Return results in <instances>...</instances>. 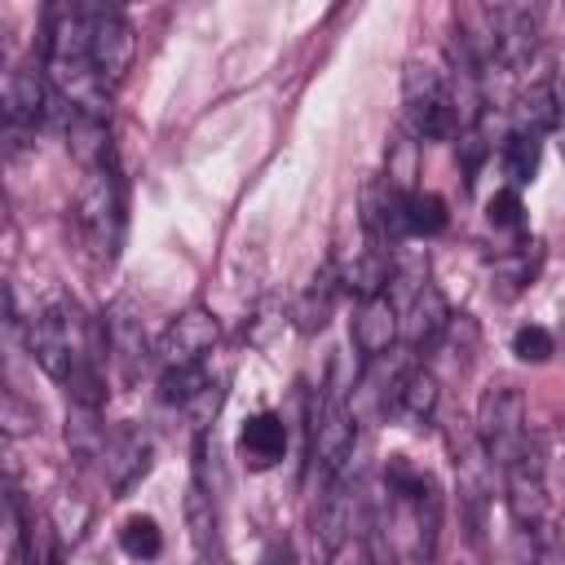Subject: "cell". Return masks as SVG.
Returning <instances> with one entry per match:
<instances>
[{
  "label": "cell",
  "mask_w": 565,
  "mask_h": 565,
  "mask_svg": "<svg viewBox=\"0 0 565 565\" xmlns=\"http://www.w3.org/2000/svg\"><path fill=\"white\" fill-rule=\"evenodd\" d=\"M455 150H459V168H463V190H472V181H477V172H481L490 146H486V137H481L477 128H463V137H459Z\"/></svg>",
  "instance_id": "obj_28"
},
{
  "label": "cell",
  "mask_w": 565,
  "mask_h": 565,
  "mask_svg": "<svg viewBox=\"0 0 565 565\" xmlns=\"http://www.w3.org/2000/svg\"><path fill=\"white\" fill-rule=\"evenodd\" d=\"M106 433H110V428H102V424H97V411H75V419L66 424V446H71V455H75V459L93 463V459H102Z\"/></svg>",
  "instance_id": "obj_24"
},
{
  "label": "cell",
  "mask_w": 565,
  "mask_h": 565,
  "mask_svg": "<svg viewBox=\"0 0 565 565\" xmlns=\"http://www.w3.org/2000/svg\"><path fill=\"white\" fill-rule=\"evenodd\" d=\"M119 547H124L128 556H137V561H154V556L163 552V530H159V521L146 516V512L128 516V521L119 525Z\"/></svg>",
  "instance_id": "obj_23"
},
{
  "label": "cell",
  "mask_w": 565,
  "mask_h": 565,
  "mask_svg": "<svg viewBox=\"0 0 565 565\" xmlns=\"http://www.w3.org/2000/svg\"><path fill=\"white\" fill-rule=\"evenodd\" d=\"M234 446H238V463L247 472H269L287 455V424H282V415H274V411L247 415Z\"/></svg>",
  "instance_id": "obj_15"
},
{
  "label": "cell",
  "mask_w": 565,
  "mask_h": 565,
  "mask_svg": "<svg viewBox=\"0 0 565 565\" xmlns=\"http://www.w3.org/2000/svg\"><path fill=\"white\" fill-rule=\"evenodd\" d=\"M402 115L415 141H446L455 137L459 119H455V102H450V84L437 66L424 62H406L402 75Z\"/></svg>",
  "instance_id": "obj_2"
},
{
  "label": "cell",
  "mask_w": 565,
  "mask_h": 565,
  "mask_svg": "<svg viewBox=\"0 0 565 565\" xmlns=\"http://www.w3.org/2000/svg\"><path fill=\"white\" fill-rule=\"evenodd\" d=\"M309 455L313 463L335 477L349 468V455H353V411H349V397H344V380H340V366H331L313 411H309Z\"/></svg>",
  "instance_id": "obj_3"
},
{
  "label": "cell",
  "mask_w": 565,
  "mask_h": 565,
  "mask_svg": "<svg viewBox=\"0 0 565 565\" xmlns=\"http://www.w3.org/2000/svg\"><path fill=\"white\" fill-rule=\"evenodd\" d=\"M388 278H393V269H388V252H380L375 243L340 269V287L353 291L358 300H375V296H384V291H388Z\"/></svg>",
  "instance_id": "obj_19"
},
{
  "label": "cell",
  "mask_w": 565,
  "mask_h": 565,
  "mask_svg": "<svg viewBox=\"0 0 565 565\" xmlns=\"http://www.w3.org/2000/svg\"><path fill=\"white\" fill-rule=\"evenodd\" d=\"M256 565H296V556H291V543L287 539H274V543H265V552H260V561Z\"/></svg>",
  "instance_id": "obj_30"
},
{
  "label": "cell",
  "mask_w": 565,
  "mask_h": 565,
  "mask_svg": "<svg viewBox=\"0 0 565 565\" xmlns=\"http://www.w3.org/2000/svg\"><path fill=\"white\" fill-rule=\"evenodd\" d=\"M561 124H565V79L561 75L530 84L512 106V132L543 137V132H556Z\"/></svg>",
  "instance_id": "obj_14"
},
{
  "label": "cell",
  "mask_w": 565,
  "mask_h": 565,
  "mask_svg": "<svg viewBox=\"0 0 565 565\" xmlns=\"http://www.w3.org/2000/svg\"><path fill=\"white\" fill-rule=\"evenodd\" d=\"M256 322H282V318H278V309H274V305H265ZM252 344H269V331H265V327H260V331H252Z\"/></svg>",
  "instance_id": "obj_31"
},
{
  "label": "cell",
  "mask_w": 565,
  "mask_h": 565,
  "mask_svg": "<svg viewBox=\"0 0 565 565\" xmlns=\"http://www.w3.org/2000/svg\"><path fill=\"white\" fill-rule=\"evenodd\" d=\"M53 106H57V93L44 75V66H18L4 84V141H9V154L22 150V137L35 132L44 119H53Z\"/></svg>",
  "instance_id": "obj_5"
},
{
  "label": "cell",
  "mask_w": 565,
  "mask_h": 565,
  "mask_svg": "<svg viewBox=\"0 0 565 565\" xmlns=\"http://www.w3.org/2000/svg\"><path fill=\"white\" fill-rule=\"evenodd\" d=\"M216 335H221V327H216V318L207 309H185L159 335V358H163V366H194V362L207 358Z\"/></svg>",
  "instance_id": "obj_12"
},
{
  "label": "cell",
  "mask_w": 565,
  "mask_h": 565,
  "mask_svg": "<svg viewBox=\"0 0 565 565\" xmlns=\"http://www.w3.org/2000/svg\"><path fill=\"white\" fill-rule=\"evenodd\" d=\"M539 265H543V243H539V238L516 243L512 252L494 256V291H499L503 300H512L516 291L530 287V278L539 274Z\"/></svg>",
  "instance_id": "obj_18"
},
{
  "label": "cell",
  "mask_w": 565,
  "mask_h": 565,
  "mask_svg": "<svg viewBox=\"0 0 565 565\" xmlns=\"http://www.w3.org/2000/svg\"><path fill=\"white\" fill-rule=\"evenodd\" d=\"M84 525H88V503L75 499V494H57V503H53V530L75 543L84 534Z\"/></svg>",
  "instance_id": "obj_27"
},
{
  "label": "cell",
  "mask_w": 565,
  "mask_h": 565,
  "mask_svg": "<svg viewBox=\"0 0 565 565\" xmlns=\"http://www.w3.org/2000/svg\"><path fill=\"white\" fill-rule=\"evenodd\" d=\"M88 26H93V66L115 88L132 62V26L110 4H88Z\"/></svg>",
  "instance_id": "obj_8"
},
{
  "label": "cell",
  "mask_w": 565,
  "mask_h": 565,
  "mask_svg": "<svg viewBox=\"0 0 565 565\" xmlns=\"http://www.w3.org/2000/svg\"><path fill=\"white\" fill-rule=\"evenodd\" d=\"M150 455H154V446H150V437H146L141 428H132V424H115V428L106 433V446H102L97 468H102L106 486H110L115 494H124L137 477H146Z\"/></svg>",
  "instance_id": "obj_10"
},
{
  "label": "cell",
  "mask_w": 565,
  "mask_h": 565,
  "mask_svg": "<svg viewBox=\"0 0 565 565\" xmlns=\"http://www.w3.org/2000/svg\"><path fill=\"white\" fill-rule=\"evenodd\" d=\"M512 353H516L521 362H530V366H543V362L556 353V340H552L547 327L525 322V327H516V335H512Z\"/></svg>",
  "instance_id": "obj_25"
},
{
  "label": "cell",
  "mask_w": 565,
  "mask_h": 565,
  "mask_svg": "<svg viewBox=\"0 0 565 565\" xmlns=\"http://www.w3.org/2000/svg\"><path fill=\"white\" fill-rule=\"evenodd\" d=\"M397 327H402V318H397V305H393L388 291L375 296V300H362L358 305V318H353V344H358V353L362 358H384L393 349V340H397Z\"/></svg>",
  "instance_id": "obj_16"
},
{
  "label": "cell",
  "mask_w": 565,
  "mask_h": 565,
  "mask_svg": "<svg viewBox=\"0 0 565 565\" xmlns=\"http://www.w3.org/2000/svg\"><path fill=\"white\" fill-rule=\"evenodd\" d=\"M437 402H441V384L437 375L424 366V362H406L388 375V384L380 388V415L406 424V428H419L437 415Z\"/></svg>",
  "instance_id": "obj_6"
},
{
  "label": "cell",
  "mask_w": 565,
  "mask_h": 565,
  "mask_svg": "<svg viewBox=\"0 0 565 565\" xmlns=\"http://www.w3.org/2000/svg\"><path fill=\"white\" fill-rule=\"evenodd\" d=\"M212 380H207V366L194 362V366H163L159 375V397L168 406H194L199 397H207Z\"/></svg>",
  "instance_id": "obj_21"
},
{
  "label": "cell",
  "mask_w": 565,
  "mask_h": 565,
  "mask_svg": "<svg viewBox=\"0 0 565 565\" xmlns=\"http://www.w3.org/2000/svg\"><path fill=\"white\" fill-rule=\"evenodd\" d=\"M0 424H4V437H26V433H35V411L9 388L0 402Z\"/></svg>",
  "instance_id": "obj_29"
},
{
  "label": "cell",
  "mask_w": 565,
  "mask_h": 565,
  "mask_svg": "<svg viewBox=\"0 0 565 565\" xmlns=\"http://www.w3.org/2000/svg\"><path fill=\"white\" fill-rule=\"evenodd\" d=\"M185 530H190V543L203 561L221 556L216 499H212V486H207V433L194 437V477H190V490H185Z\"/></svg>",
  "instance_id": "obj_7"
},
{
  "label": "cell",
  "mask_w": 565,
  "mask_h": 565,
  "mask_svg": "<svg viewBox=\"0 0 565 565\" xmlns=\"http://www.w3.org/2000/svg\"><path fill=\"white\" fill-rule=\"evenodd\" d=\"M446 225H450V212H446L441 194H433V190H415V194L406 199V234H415V238H433V234H441Z\"/></svg>",
  "instance_id": "obj_22"
},
{
  "label": "cell",
  "mask_w": 565,
  "mask_h": 565,
  "mask_svg": "<svg viewBox=\"0 0 565 565\" xmlns=\"http://www.w3.org/2000/svg\"><path fill=\"white\" fill-rule=\"evenodd\" d=\"M102 331H106V349L119 366V380L132 384L141 371H146V331H141V318L132 309V300H115L106 313H102Z\"/></svg>",
  "instance_id": "obj_11"
},
{
  "label": "cell",
  "mask_w": 565,
  "mask_h": 565,
  "mask_svg": "<svg viewBox=\"0 0 565 565\" xmlns=\"http://www.w3.org/2000/svg\"><path fill=\"white\" fill-rule=\"evenodd\" d=\"M124 181H119V168L106 163V168H93L88 181L79 185V199H75V230L84 238V247L93 252V260L110 265L124 247Z\"/></svg>",
  "instance_id": "obj_1"
},
{
  "label": "cell",
  "mask_w": 565,
  "mask_h": 565,
  "mask_svg": "<svg viewBox=\"0 0 565 565\" xmlns=\"http://www.w3.org/2000/svg\"><path fill=\"white\" fill-rule=\"evenodd\" d=\"M539 154H543L539 137H530V132H508V137H503L499 163H503V177L512 181V190H521V185L534 181V172H539Z\"/></svg>",
  "instance_id": "obj_20"
},
{
  "label": "cell",
  "mask_w": 565,
  "mask_h": 565,
  "mask_svg": "<svg viewBox=\"0 0 565 565\" xmlns=\"http://www.w3.org/2000/svg\"><path fill=\"white\" fill-rule=\"evenodd\" d=\"M486 221L494 230H521L525 225V203H521V190H494L490 203H486Z\"/></svg>",
  "instance_id": "obj_26"
},
{
  "label": "cell",
  "mask_w": 565,
  "mask_h": 565,
  "mask_svg": "<svg viewBox=\"0 0 565 565\" xmlns=\"http://www.w3.org/2000/svg\"><path fill=\"white\" fill-rule=\"evenodd\" d=\"M472 428H477V437H481L490 463L508 468V463L521 455V446L530 441V428H525V393H521L516 384H508V380L490 384V388L481 393V402H477Z\"/></svg>",
  "instance_id": "obj_4"
},
{
  "label": "cell",
  "mask_w": 565,
  "mask_h": 565,
  "mask_svg": "<svg viewBox=\"0 0 565 565\" xmlns=\"http://www.w3.org/2000/svg\"><path fill=\"white\" fill-rule=\"evenodd\" d=\"M349 530H353V486H349V472H335V477H327V490L313 508V556H318V565H327L344 547Z\"/></svg>",
  "instance_id": "obj_9"
},
{
  "label": "cell",
  "mask_w": 565,
  "mask_h": 565,
  "mask_svg": "<svg viewBox=\"0 0 565 565\" xmlns=\"http://www.w3.org/2000/svg\"><path fill=\"white\" fill-rule=\"evenodd\" d=\"M335 291H340V269L322 265V269H318V274L305 282V291L296 296V305H291V322H296V331H305V335L322 331V327L331 322Z\"/></svg>",
  "instance_id": "obj_17"
},
{
  "label": "cell",
  "mask_w": 565,
  "mask_h": 565,
  "mask_svg": "<svg viewBox=\"0 0 565 565\" xmlns=\"http://www.w3.org/2000/svg\"><path fill=\"white\" fill-rule=\"evenodd\" d=\"M450 318H455V313L446 309V296H441L428 278H419V282L406 291V318H402V331H406V344H411L415 353L437 349V340L446 335Z\"/></svg>",
  "instance_id": "obj_13"
}]
</instances>
